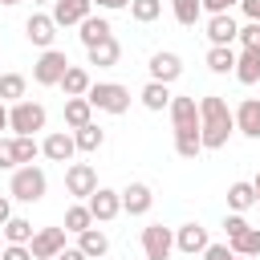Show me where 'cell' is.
<instances>
[{
  "instance_id": "f5cc1de1",
  "label": "cell",
  "mask_w": 260,
  "mask_h": 260,
  "mask_svg": "<svg viewBox=\"0 0 260 260\" xmlns=\"http://www.w3.org/2000/svg\"><path fill=\"white\" fill-rule=\"evenodd\" d=\"M0 252H4V248H0Z\"/></svg>"
},
{
  "instance_id": "83f0119b",
  "label": "cell",
  "mask_w": 260,
  "mask_h": 260,
  "mask_svg": "<svg viewBox=\"0 0 260 260\" xmlns=\"http://www.w3.org/2000/svg\"><path fill=\"white\" fill-rule=\"evenodd\" d=\"M73 138H77V150H85V154H93V150H102V142H106V130H102L98 122H89V126H81V130H73Z\"/></svg>"
},
{
  "instance_id": "9a60e30c",
  "label": "cell",
  "mask_w": 260,
  "mask_h": 260,
  "mask_svg": "<svg viewBox=\"0 0 260 260\" xmlns=\"http://www.w3.org/2000/svg\"><path fill=\"white\" fill-rule=\"evenodd\" d=\"M150 203H154V191L146 183H126L122 187V211L126 215H146Z\"/></svg>"
},
{
  "instance_id": "681fc988",
  "label": "cell",
  "mask_w": 260,
  "mask_h": 260,
  "mask_svg": "<svg viewBox=\"0 0 260 260\" xmlns=\"http://www.w3.org/2000/svg\"><path fill=\"white\" fill-rule=\"evenodd\" d=\"M0 4H20V0H0Z\"/></svg>"
},
{
  "instance_id": "f1b7e54d",
  "label": "cell",
  "mask_w": 260,
  "mask_h": 260,
  "mask_svg": "<svg viewBox=\"0 0 260 260\" xmlns=\"http://www.w3.org/2000/svg\"><path fill=\"white\" fill-rule=\"evenodd\" d=\"M228 207L232 211H248V207H256V191H252V183H232L228 187Z\"/></svg>"
},
{
  "instance_id": "e575fe53",
  "label": "cell",
  "mask_w": 260,
  "mask_h": 260,
  "mask_svg": "<svg viewBox=\"0 0 260 260\" xmlns=\"http://www.w3.org/2000/svg\"><path fill=\"white\" fill-rule=\"evenodd\" d=\"M12 146H16V167H28V162L41 154V146H37V138H32V134H16V138H12Z\"/></svg>"
},
{
  "instance_id": "2e32d148",
  "label": "cell",
  "mask_w": 260,
  "mask_h": 260,
  "mask_svg": "<svg viewBox=\"0 0 260 260\" xmlns=\"http://www.w3.org/2000/svg\"><path fill=\"white\" fill-rule=\"evenodd\" d=\"M232 114H236V130L244 138H260V98H244Z\"/></svg>"
},
{
  "instance_id": "52a82bcc",
  "label": "cell",
  "mask_w": 260,
  "mask_h": 260,
  "mask_svg": "<svg viewBox=\"0 0 260 260\" xmlns=\"http://www.w3.org/2000/svg\"><path fill=\"white\" fill-rule=\"evenodd\" d=\"M175 252V232L162 223H146L142 228V256L146 260H171Z\"/></svg>"
},
{
  "instance_id": "603a6c76",
  "label": "cell",
  "mask_w": 260,
  "mask_h": 260,
  "mask_svg": "<svg viewBox=\"0 0 260 260\" xmlns=\"http://www.w3.org/2000/svg\"><path fill=\"white\" fill-rule=\"evenodd\" d=\"M236 81L240 85H256L260 81V49H244L236 57Z\"/></svg>"
},
{
  "instance_id": "f546056e",
  "label": "cell",
  "mask_w": 260,
  "mask_h": 260,
  "mask_svg": "<svg viewBox=\"0 0 260 260\" xmlns=\"http://www.w3.org/2000/svg\"><path fill=\"white\" fill-rule=\"evenodd\" d=\"M32 236H37V228H32L24 215H12V219L4 223V240H8V244H32Z\"/></svg>"
},
{
  "instance_id": "d4e9b609",
  "label": "cell",
  "mask_w": 260,
  "mask_h": 260,
  "mask_svg": "<svg viewBox=\"0 0 260 260\" xmlns=\"http://www.w3.org/2000/svg\"><path fill=\"white\" fill-rule=\"evenodd\" d=\"M236 57H240V53H236L232 45H211V49H207V69H211V73H236Z\"/></svg>"
},
{
  "instance_id": "e0dca14e",
  "label": "cell",
  "mask_w": 260,
  "mask_h": 260,
  "mask_svg": "<svg viewBox=\"0 0 260 260\" xmlns=\"http://www.w3.org/2000/svg\"><path fill=\"white\" fill-rule=\"evenodd\" d=\"M236 37H240V24L232 20V12L207 16V41H211V45H232Z\"/></svg>"
},
{
  "instance_id": "bcb514c9",
  "label": "cell",
  "mask_w": 260,
  "mask_h": 260,
  "mask_svg": "<svg viewBox=\"0 0 260 260\" xmlns=\"http://www.w3.org/2000/svg\"><path fill=\"white\" fill-rule=\"evenodd\" d=\"M0 130H8V110H4V102H0Z\"/></svg>"
},
{
  "instance_id": "ac0fdd59",
  "label": "cell",
  "mask_w": 260,
  "mask_h": 260,
  "mask_svg": "<svg viewBox=\"0 0 260 260\" xmlns=\"http://www.w3.org/2000/svg\"><path fill=\"white\" fill-rule=\"evenodd\" d=\"M211 240H207V228H199V223H183V228H175V248L179 252H187V256H195V252H203Z\"/></svg>"
},
{
  "instance_id": "7402d4cb",
  "label": "cell",
  "mask_w": 260,
  "mask_h": 260,
  "mask_svg": "<svg viewBox=\"0 0 260 260\" xmlns=\"http://www.w3.org/2000/svg\"><path fill=\"white\" fill-rule=\"evenodd\" d=\"M77 248H81L89 260H102V256L110 252V236H106L102 228H85V232L77 236Z\"/></svg>"
},
{
  "instance_id": "8fae6325",
  "label": "cell",
  "mask_w": 260,
  "mask_h": 260,
  "mask_svg": "<svg viewBox=\"0 0 260 260\" xmlns=\"http://www.w3.org/2000/svg\"><path fill=\"white\" fill-rule=\"evenodd\" d=\"M24 37L37 45V49H53V37H57V20L49 12H32L24 20Z\"/></svg>"
},
{
  "instance_id": "ab89813d",
  "label": "cell",
  "mask_w": 260,
  "mask_h": 260,
  "mask_svg": "<svg viewBox=\"0 0 260 260\" xmlns=\"http://www.w3.org/2000/svg\"><path fill=\"white\" fill-rule=\"evenodd\" d=\"M0 260H37V256H32L28 244H8V248L0 252Z\"/></svg>"
},
{
  "instance_id": "836d02e7",
  "label": "cell",
  "mask_w": 260,
  "mask_h": 260,
  "mask_svg": "<svg viewBox=\"0 0 260 260\" xmlns=\"http://www.w3.org/2000/svg\"><path fill=\"white\" fill-rule=\"evenodd\" d=\"M171 12H175V20H179V24H187V28H191V24L203 16V4H199V0H171Z\"/></svg>"
},
{
  "instance_id": "8d00e7d4",
  "label": "cell",
  "mask_w": 260,
  "mask_h": 260,
  "mask_svg": "<svg viewBox=\"0 0 260 260\" xmlns=\"http://www.w3.org/2000/svg\"><path fill=\"white\" fill-rule=\"evenodd\" d=\"M248 228H252V223H248V219H244L240 211H232V215L223 219V232H228V240H236V236H244Z\"/></svg>"
},
{
  "instance_id": "f35d334b",
  "label": "cell",
  "mask_w": 260,
  "mask_h": 260,
  "mask_svg": "<svg viewBox=\"0 0 260 260\" xmlns=\"http://www.w3.org/2000/svg\"><path fill=\"white\" fill-rule=\"evenodd\" d=\"M203 260H236V252H232V244H207Z\"/></svg>"
},
{
  "instance_id": "1f68e13d",
  "label": "cell",
  "mask_w": 260,
  "mask_h": 260,
  "mask_svg": "<svg viewBox=\"0 0 260 260\" xmlns=\"http://www.w3.org/2000/svg\"><path fill=\"white\" fill-rule=\"evenodd\" d=\"M130 16L138 24H150V20L162 16V0H130Z\"/></svg>"
},
{
  "instance_id": "7bdbcfd3",
  "label": "cell",
  "mask_w": 260,
  "mask_h": 260,
  "mask_svg": "<svg viewBox=\"0 0 260 260\" xmlns=\"http://www.w3.org/2000/svg\"><path fill=\"white\" fill-rule=\"evenodd\" d=\"M93 8H102V12H114V8H130V0H93Z\"/></svg>"
},
{
  "instance_id": "ffe728a7",
  "label": "cell",
  "mask_w": 260,
  "mask_h": 260,
  "mask_svg": "<svg viewBox=\"0 0 260 260\" xmlns=\"http://www.w3.org/2000/svg\"><path fill=\"white\" fill-rule=\"evenodd\" d=\"M77 28H81L77 37H81V45H85V49H89V45H98V41H106V37H114L110 20H106V16H93V12H89V16H85Z\"/></svg>"
},
{
  "instance_id": "5b68a950",
  "label": "cell",
  "mask_w": 260,
  "mask_h": 260,
  "mask_svg": "<svg viewBox=\"0 0 260 260\" xmlns=\"http://www.w3.org/2000/svg\"><path fill=\"white\" fill-rule=\"evenodd\" d=\"M45 122H49V114H45V106L41 102H12V110H8V130H16V134H37V130H45Z\"/></svg>"
},
{
  "instance_id": "9c48e42d",
  "label": "cell",
  "mask_w": 260,
  "mask_h": 260,
  "mask_svg": "<svg viewBox=\"0 0 260 260\" xmlns=\"http://www.w3.org/2000/svg\"><path fill=\"white\" fill-rule=\"evenodd\" d=\"M85 203H89V211H93L98 223H110V219L122 215V191H114V187H98Z\"/></svg>"
},
{
  "instance_id": "4dcf8cb0",
  "label": "cell",
  "mask_w": 260,
  "mask_h": 260,
  "mask_svg": "<svg viewBox=\"0 0 260 260\" xmlns=\"http://www.w3.org/2000/svg\"><path fill=\"white\" fill-rule=\"evenodd\" d=\"M24 73H0V102H24Z\"/></svg>"
},
{
  "instance_id": "ba28073f",
  "label": "cell",
  "mask_w": 260,
  "mask_h": 260,
  "mask_svg": "<svg viewBox=\"0 0 260 260\" xmlns=\"http://www.w3.org/2000/svg\"><path fill=\"white\" fill-rule=\"evenodd\" d=\"M65 191L77 195V199H89L98 191V171L89 162H69L65 167Z\"/></svg>"
},
{
  "instance_id": "f907efd6",
  "label": "cell",
  "mask_w": 260,
  "mask_h": 260,
  "mask_svg": "<svg viewBox=\"0 0 260 260\" xmlns=\"http://www.w3.org/2000/svg\"><path fill=\"white\" fill-rule=\"evenodd\" d=\"M236 260H252V256H236Z\"/></svg>"
},
{
  "instance_id": "8992f818",
  "label": "cell",
  "mask_w": 260,
  "mask_h": 260,
  "mask_svg": "<svg viewBox=\"0 0 260 260\" xmlns=\"http://www.w3.org/2000/svg\"><path fill=\"white\" fill-rule=\"evenodd\" d=\"M65 69H69V57H65L61 49H45V53L37 57V65H32V81H37V85H61Z\"/></svg>"
},
{
  "instance_id": "d6986e66",
  "label": "cell",
  "mask_w": 260,
  "mask_h": 260,
  "mask_svg": "<svg viewBox=\"0 0 260 260\" xmlns=\"http://www.w3.org/2000/svg\"><path fill=\"white\" fill-rule=\"evenodd\" d=\"M85 57H89V65H98V69H110V65H118V57H122V45H118V37H106V41L89 45V49H85Z\"/></svg>"
},
{
  "instance_id": "4fadbf2b",
  "label": "cell",
  "mask_w": 260,
  "mask_h": 260,
  "mask_svg": "<svg viewBox=\"0 0 260 260\" xmlns=\"http://www.w3.org/2000/svg\"><path fill=\"white\" fill-rule=\"evenodd\" d=\"M179 73H183V61H179V53H171V49H158L154 57H150V81H179Z\"/></svg>"
},
{
  "instance_id": "7a4b0ae2",
  "label": "cell",
  "mask_w": 260,
  "mask_h": 260,
  "mask_svg": "<svg viewBox=\"0 0 260 260\" xmlns=\"http://www.w3.org/2000/svg\"><path fill=\"white\" fill-rule=\"evenodd\" d=\"M171 126H175V154L179 158H195L203 150L199 138V102L195 98H171Z\"/></svg>"
},
{
  "instance_id": "ee69618b",
  "label": "cell",
  "mask_w": 260,
  "mask_h": 260,
  "mask_svg": "<svg viewBox=\"0 0 260 260\" xmlns=\"http://www.w3.org/2000/svg\"><path fill=\"white\" fill-rule=\"evenodd\" d=\"M57 260H89V256H85L81 248H61V252H57Z\"/></svg>"
},
{
  "instance_id": "30bf717a",
  "label": "cell",
  "mask_w": 260,
  "mask_h": 260,
  "mask_svg": "<svg viewBox=\"0 0 260 260\" xmlns=\"http://www.w3.org/2000/svg\"><path fill=\"white\" fill-rule=\"evenodd\" d=\"M32 256L37 260H57V252L65 248V223L61 228H37V236H32Z\"/></svg>"
},
{
  "instance_id": "3957f363",
  "label": "cell",
  "mask_w": 260,
  "mask_h": 260,
  "mask_svg": "<svg viewBox=\"0 0 260 260\" xmlns=\"http://www.w3.org/2000/svg\"><path fill=\"white\" fill-rule=\"evenodd\" d=\"M45 191H49V179H45V171L41 167H16L12 171V183H8V195L12 199H20V203H37V199H45Z\"/></svg>"
},
{
  "instance_id": "f6af8a7d",
  "label": "cell",
  "mask_w": 260,
  "mask_h": 260,
  "mask_svg": "<svg viewBox=\"0 0 260 260\" xmlns=\"http://www.w3.org/2000/svg\"><path fill=\"white\" fill-rule=\"evenodd\" d=\"M8 219H12V199H8V195H0V228H4Z\"/></svg>"
},
{
  "instance_id": "816d5d0a",
  "label": "cell",
  "mask_w": 260,
  "mask_h": 260,
  "mask_svg": "<svg viewBox=\"0 0 260 260\" xmlns=\"http://www.w3.org/2000/svg\"><path fill=\"white\" fill-rule=\"evenodd\" d=\"M236 4H240V0H236Z\"/></svg>"
},
{
  "instance_id": "74e56055",
  "label": "cell",
  "mask_w": 260,
  "mask_h": 260,
  "mask_svg": "<svg viewBox=\"0 0 260 260\" xmlns=\"http://www.w3.org/2000/svg\"><path fill=\"white\" fill-rule=\"evenodd\" d=\"M0 171H16V146H12V138H0Z\"/></svg>"
},
{
  "instance_id": "b9f144b4",
  "label": "cell",
  "mask_w": 260,
  "mask_h": 260,
  "mask_svg": "<svg viewBox=\"0 0 260 260\" xmlns=\"http://www.w3.org/2000/svg\"><path fill=\"white\" fill-rule=\"evenodd\" d=\"M240 8H244L248 20H260V0H240Z\"/></svg>"
},
{
  "instance_id": "60d3db41",
  "label": "cell",
  "mask_w": 260,
  "mask_h": 260,
  "mask_svg": "<svg viewBox=\"0 0 260 260\" xmlns=\"http://www.w3.org/2000/svg\"><path fill=\"white\" fill-rule=\"evenodd\" d=\"M199 4H203V12H207V16H215V12H228L236 0H199Z\"/></svg>"
},
{
  "instance_id": "484cf974",
  "label": "cell",
  "mask_w": 260,
  "mask_h": 260,
  "mask_svg": "<svg viewBox=\"0 0 260 260\" xmlns=\"http://www.w3.org/2000/svg\"><path fill=\"white\" fill-rule=\"evenodd\" d=\"M89 85H93V81H89V73H85L81 65H69V69H65V77H61L65 98H85V93H89Z\"/></svg>"
},
{
  "instance_id": "44dd1931",
  "label": "cell",
  "mask_w": 260,
  "mask_h": 260,
  "mask_svg": "<svg viewBox=\"0 0 260 260\" xmlns=\"http://www.w3.org/2000/svg\"><path fill=\"white\" fill-rule=\"evenodd\" d=\"M89 122H93L89 98H65V126H69V130H81V126H89Z\"/></svg>"
},
{
  "instance_id": "d6a6232c",
  "label": "cell",
  "mask_w": 260,
  "mask_h": 260,
  "mask_svg": "<svg viewBox=\"0 0 260 260\" xmlns=\"http://www.w3.org/2000/svg\"><path fill=\"white\" fill-rule=\"evenodd\" d=\"M228 244H232L236 256H260V228H248L244 236H236V240H228Z\"/></svg>"
},
{
  "instance_id": "6da1fadb",
  "label": "cell",
  "mask_w": 260,
  "mask_h": 260,
  "mask_svg": "<svg viewBox=\"0 0 260 260\" xmlns=\"http://www.w3.org/2000/svg\"><path fill=\"white\" fill-rule=\"evenodd\" d=\"M232 130H236V114L228 110V102H223L219 93L199 98V138H203V150L228 146Z\"/></svg>"
},
{
  "instance_id": "7c38bea8",
  "label": "cell",
  "mask_w": 260,
  "mask_h": 260,
  "mask_svg": "<svg viewBox=\"0 0 260 260\" xmlns=\"http://www.w3.org/2000/svg\"><path fill=\"white\" fill-rule=\"evenodd\" d=\"M93 12V0H53V20H57V28H69V24H81L85 16Z\"/></svg>"
},
{
  "instance_id": "4316f807",
  "label": "cell",
  "mask_w": 260,
  "mask_h": 260,
  "mask_svg": "<svg viewBox=\"0 0 260 260\" xmlns=\"http://www.w3.org/2000/svg\"><path fill=\"white\" fill-rule=\"evenodd\" d=\"M98 219H93V211H89V203H73L69 211H65V232H73V236H81L85 228H93Z\"/></svg>"
},
{
  "instance_id": "277c9868",
  "label": "cell",
  "mask_w": 260,
  "mask_h": 260,
  "mask_svg": "<svg viewBox=\"0 0 260 260\" xmlns=\"http://www.w3.org/2000/svg\"><path fill=\"white\" fill-rule=\"evenodd\" d=\"M85 98H89L93 110H106V114H126L130 110V89L118 85V81H98V85H89Z\"/></svg>"
},
{
  "instance_id": "d590c367",
  "label": "cell",
  "mask_w": 260,
  "mask_h": 260,
  "mask_svg": "<svg viewBox=\"0 0 260 260\" xmlns=\"http://www.w3.org/2000/svg\"><path fill=\"white\" fill-rule=\"evenodd\" d=\"M244 49H260V20H248L244 28H240V37H236Z\"/></svg>"
},
{
  "instance_id": "7dc6e473",
  "label": "cell",
  "mask_w": 260,
  "mask_h": 260,
  "mask_svg": "<svg viewBox=\"0 0 260 260\" xmlns=\"http://www.w3.org/2000/svg\"><path fill=\"white\" fill-rule=\"evenodd\" d=\"M252 191H256V203H260V171H256V179H252Z\"/></svg>"
},
{
  "instance_id": "c3c4849f",
  "label": "cell",
  "mask_w": 260,
  "mask_h": 260,
  "mask_svg": "<svg viewBox=\"0 0 260 260\" xmlns=\"http://www.w3.org/2000/svg\"><path fill=\"white\" fill-rule=\"evenodd\" d=\"M32 4H53V0H32Z\"/></svg>"
},
{
  "instance_id": "5bb4252c",
  "label": "cell",
  "mask_w": 260,
  "mask_h": 260,
  "mask_svg": "<svg viewBox=\"0 0 260 260\" xmlns=\"http://www.w3.org/2000/svg\"><path fill=\"white\" fill-rule=\"evenodd\" d=\"M41 154H45V158H53V162H69V158L77 154V138H73V134H65V130H53V134L41 142Z\"/></svg>"
},
{
  "instance_id": "cb8c5ba5",
  "label": "cell",
  "mask_w": 260,
  "mask_h": 260,
  "mask_svg": "<svg viewBox=\"0 0 260 260\" xmlns=\"http://www.w3.org/2000/svg\"><path fill=\"white\" fill-rule=\"evenodd\" d=\"M138 98H142V106H146V110H154V114H158V110H167V106H171V98H175V93H171V85H167V81H146Z\"/></svg>"
}]
</instances>
